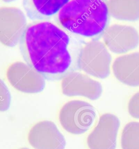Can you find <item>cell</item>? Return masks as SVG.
Returning <instances> with one entry per match:
<instances>
[{
  "instance_id": "6da1fadb",
  "label": "cell",
  "mask_w": 139,
  "mask_h": 149,
  "mask_svg": "<svg viewBox=\"0 0 139 149\" xmlns=\"http://www.w3.org/2000/svg\"><path fill=\"white\" fill-rule=\"evenodd\" d=\"M77 36L48 21L27 25L19 43L25 62L48 80H59L78 69L82 46Z\"/></svg>"
},
{
  "instance_id": "7a4b0ae2",
  "label": "cell",
  "mask_w": 139,
  "mask_h": 149,
  "mask_svg": "<svg viewBox=\"0 0 139 149\" xmlns=\"http://www.w3.org/2000/svg\"><path fill=\"white\" fill-rule=\"evenodd\" d=\"M108 17L104 0H70L56 16V20L74 36L94 38L105 30Z\"/></svg>"
},
{
  "instance_id": "3957f363",
  "label": "cell",
  "mask_w": 139,
  "mask_h": 149,
  "mask_svg": "<svg viewBox=\"0 0 139 149\" xmlns=\"http://www.w3.org/2000/svg\"><path fill=\"white\" fill-rule=\"evenodd\" d=\"M97 113L95 108L88 102L73 100L65 103L59 113V120L62 127L73 134L87 132L95 124Z\"/></svg>"
},
{
  "instance_id": "277c9868",
  "label": "cell",
  "mask_w": 139,
  "mask_h": 149,
  "mask_svg": "<svg viewBox=\"0 0 139 149\" xmlns=\"http://www.w3.org/2000/svg\"><path fill=\"white\" fill-rule=\"evenodd\" d=\"M111 56L107 47L96 40L85 43L80 50L78 69L97 78H107L110 74Z\"/></svg>"
},
{
  "instance_id": "5b68a950",
  "label": "cell",
  "mask_w": 139,
  "mask_h": 149,
  "mask_svg": "<svg viewBox=\"0 0 139 149\" xmlns=\"http://www.w3.org/2000/svg\"><path fill=\"white\" fill-rule=\"evenodd\" d=\"M6 77L15 89L25 93H40L46 85V79L43 75L21 61L10 64L7 69Z\"/></svg>"
},
{
  "instance_id": "8992f818",
  "label": "cell",
  "mask_w": 139,
  "mask_h": 149,
  "mask_svg": "<svg viewBox=\"0 0 139 149\" xmlns=\"http://www.w3.org/2000/svg\"><path fill=\"white\" fill-rule=\"evenodd\" d=\"M24 12L14 7L0 8V43L8 47L19 45L27 26Z\"/></svg>"
},
{
  "instance_id": "52a82bcc",
  "label": "cell",
  "mask_w": 139,
  "mask_h": 149,
  "mask_svg": "<svg viewBox=\"0 0 139 149\" xmlns=\"http://www.w3.org/2000/svg\"><path fill=\"white\" fill-rule=\"evenodd\" d=\"M120 122L114 114H104L87 138L90 149H115Z\"/></svg>"
},
{
  "instance_id": "ba28073f",
  "label": "cell",
  "mask_w": 139,
  "mask_h": 149,
  "mask_svg": "<svg viewBox=\"0 0 139 149\" xmlns=\"http://www.w3.org/2000/svg\"><path fill=\"white\" fill-rule=\"evenodd\" d=\"M102 36L106 47L116 54L127 53L139 45V33L130 26L112 24L105 29Z\"/></svg>"
},
{
  "instance_id": "9c48e42d",
  "label": "cell",
  "mask_w": 139,
  "mask_h": 149,
  "mask_svg": "<svg viewBox=\"0 0 139 149\" xmlns=\"http://www.w3.org/2000/svg\"><path fill=\"white\" fill-rule=\"evenodd\" d=\"M61 88L66 96H80L92 100L100 98L103 91L100 82L76 71L72 72L61 79Z\"/></svg>"
},
{
  "instance_id": "30bf717a",
  "label": "cell",
  "mask_w": 139,
  "mask_h": 149,
  "mask_svg": "<svg viewBox=\"0 0 139 149\" xmlns=\"http://www.w3.org/2000/svg\"><path fill=\"white\" fill-rule=\"evenodd\" d=\"M29 144L34 149H65L66 140L56 124L43 120L36 123L28 134Z\"/></svg>"
},
{
  "instance_id": "8fae6325",
  "label": "cell",
  "mask_w": 139,
  "mask_h": 149,
  "mask_svg": "<svg viewBox=\"0 0 139 149\" xmlns=\"http://www.w3.org/2000/svg\"><path fill=\"white\" fill-rule=\"evenodd\" d=\"M112 68L119 81L129 86H139V52L119 56L115 60Z\"/></svg>"
},
{
  "instance_id": "7c38bea8",
  "label": "cell",
  "mask_w": 139,
  "mask_h": 149,
  "mask_svg": "<svg viewBox=\"0 0 139 149\" xmlns=\"http://www.w3.org/2000/svg\"><path fill=\"white\" fill-rule=\"evenodd\" d=\"M70 0H24L23 6L31 20L41 21L56 16Z\"/></svg>"
},
{
  "instance_id": "4fadbf2b",
  "label": "cell",
  "mask_w": 139,
  "mask_h": 149,
  "mask_svg": "<svg viewBox=\"0 0 139 149\" xmlns=\"http://www.w3.org/2000/svg\"><path fill=\"white\" fill-rule=\"evenodd\" d=\"M107 4L109 14L116 20H139V0H108Z\"/></svg>"
},
{
  "instance_id": "5bb4252c",
  "label": "cell",
  "mask_w": 139,
  "mask_h": 149,
  "mask_svg": "<svg viewBox=\"0 0 139 149\" xmlns=\"http://www.w3.org/2000/svg\"><path fill=\"white\" fill-rule=\"evenodd\" d=\"M121 144L122 149H139V122H130L124 126Z\"/></svg>"
},
{
  "instance_id": "9a60e30c",
  "label": "cell",
  "mask_w": 139,
  "mask_h": 149,
  "mask_svg": "<svg viewBox=\"0 0 139 149\" xmlns=\"http://www.w3.org/2000/svg\"><path fill=\"white\" fill-rule=\"evenodd\" d=\"M11 95L8 87L0 79V112H5L9 109Z\"/></svg>"
},
{
  "instance_id": "2e32d148",
  "label": "cell",
  "mask_w": 139,
  "mask_h": 149,
  "mask_svg": "<svg viewBox=\"0 0 139 149\" xmlns=\"http://www.w3.org/2000/svg\"><path fill=\"white\" fill-rule=\"evenodd\" d=\"M128 108L131 117L139 119V92L131 98Z\"/></svg>"
},
{
  "instance_id": "e0dca14e",
  "label": "cell",
  "mask_w": 139,
  "mask_h": 149,
  "mask_svg": "<svg viewBox=\"0 0 139 149\" xmlns=\"http://www.w3.org/2000/svg\"><path fill=\"white\" fill-rule=\"evenodd\" d=\"M2 1H3L4 2H6V3H9V2H12L13 1H15L16 0H2Z\"/></svg>"
},
{
  "instance_id": "ac0fdd59",
  "label": "cell",
  "mask_w": 139,
  "mask_h": 149,
  "mask_svg": "<svg viewBox=\"0 0 139 149\" xmlns=\"http://www.w3.org/2000/svg\"><path fill=\"white\" fill-rule=\"evenodd\" d=\"M20 149H28V148H20Z\"/></svg>"
}]
</instances>
